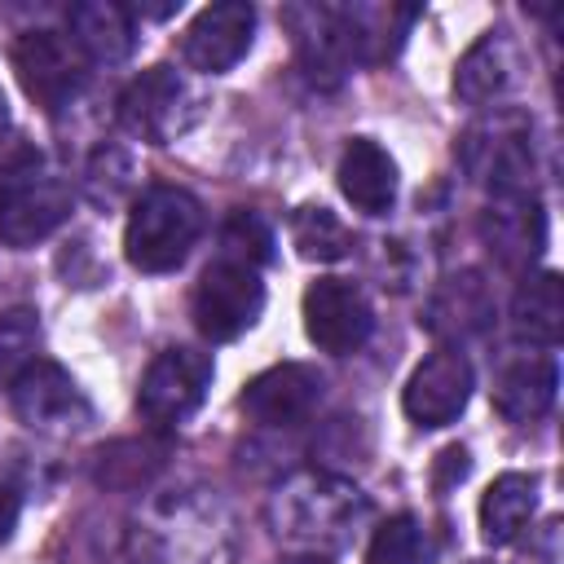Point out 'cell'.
<instances>
[{
    "mask_svg": "<svg viewBox=\"0 0 564 564\" xmlns=\"http://www.w3.org/2000/svg\"><path fill=\"white\" fill-rule=\"evenodd\" d=\"M128 564H234L238 524L212 489L150 498L128 524Z\"/></svg>",
    "mask_w": 564,
    "mask_h": 564,
    "instance_id": "1",
    "label": "cell"
},
{
    "mask_svg": "<svg viewBox=\"0 0 564 564\" xmlns=\"http://www.w3.org/2000/svg\"><path fill=\"white\" fill-rule=\"evenodd\" d=\"M366 520H370V498L352 480L322 471V467H304L269 494L273 533L313 555L348 546Z\"/></svg>",
    "mask_w": 564,
    "mask_h": 564,
    "instance_id": "2",
    "label": "cell"
},
{
    "mask_svg": "<svg viewBox=\"0 0 564 564\" xmlns=\"http://www.w3.org/2000/svg\"><path fill=\"white\" fill-rule=\"evenodd\" d=\"M203 238V203L181 185H150L128 216L123 256L141 273H172Z\"/></svg>",
    "mask_w": 564,
    "mask_h": 564,
    "instance_id": "3",
    "label": "cell"
},
{
    "mask_svg": "<svg viewBox=\"0 0 564 564\" xmlns=\"http://www.w3.org/2000/svg\"><path fill=\"white\" fill-rule=\"evenodd\" d=\"M13 70L44 115H62L88 88V57L62 31H22L13 40Z\"/></svg>",
    "mask_w": 564,
    "mask_h": 564,
    "instance_id": "4",
    "label": "cell"
},
{
    "mask_svg": "<svg viewBox=\"0 0 564 564\" xmlns=\"http://www.w3.org/2000/svg\"><path fill=\"white\" fill-rule=\"evenodd\" d=\"M189 313H194V326L203 339L212 344H229L238 339L242 330H251L264 313V282H260V269L251 264H238V260H212L194 286V300H189Z\"/></svg>",
    "mask_w": 564,
    "mask_h": 564,
    "instance_id": "5",
    "label": "cell"
},
{
    "mask_svg": "<svg viewBox=\"0 0 564 564\" xmlns=\"http://www.w3.org/2000/svg\"><path fill=\"white\" fill-rule=\"evenodd\" d=\"M119 123L150 145H167L198 123V97L176 66H150L119 93Z\"/></svg>",
    "mask_w": 564,
    "mask_h": 564,
    "instance_id": "6",
    "label": "cell"
},
{
    "mask_svg": "<svg viewBox=\"0 0 564 564\" xmlns=\"http://www.w3.org/2000/svg\"><path fill=\"white\" fill-rule=\"evenodd\" d=\"M207 388H212V357L198 352V348H163L145 375H141V388H137V410L150 427L167 432V427H181L198 414V405L207 401Z\"/></svg>",
    "mask_w": 564,
    "mask_h": 564,
    "instance_id": "7",
    "label": "cell"
},
{
    "mask_svg": "<svg viewBox=\"0 0 564 564\" xmlns=\"http://www.w3.org/2000/svg\"><path fill=\"white\" fill-rule=\"evenodd\" d=\"M70 207H75L70 185L44 172V163H35L0 189V242L26 251L48 234H57L70 220Z\"/></svg>",
    "mask_w": 564,
    "mask_h": 564,
    "instance_id": "8",
    "label": "cell"
},
{
    "mask_svg": "<svg viewBox=\"0 0 564 564\" xmlns=\"http://www.w3.org/2000/svg\"><path fill=\"white\" fill-rule=\"evenodd\" d=\"M463 163L494 198H533V145L520 119L502 115L485 128H471L463 141Z\"/></svg>",
    "mask_w": 564,
    "mask_h": 564,
    "instance_id": "9",
    "label": "cell"
},
{
    "mask_svg": "<svg viewBox=\"0 0 564 564\" xmlns=\"http://www.w3.org/2000/svg\"><path fill=\"white\" fill-rule=\"evenodd\" d=\"M300 313H304V335L330 357L357 352L375 330V308H370L366 291L357 282H348V278L308 282Z\"/></svg>",
    "mask_w": 564,
    "mask_h": 564,
    "instance_id": "10",
    "label": "cell"
},
{
    "mask_svg": "<svg viewBox=\"0 0 564 564\" xmlns=\"http://www.w3.org/2000/svg\"><path fill=\"white\" fill-rule=\"evenodd\" d=\"M286 22L295 31L300 66L313 84H339L352 66H361L348 4H295L286 9Z\"/></svg>",
    "mask_w": 564,
    "mask_h": 564,
    "instance_id": "11",
    "label": "cell"
},
{
    "mask_svg": "<svg viewBox=\"0 0 564 564\" xmlns=\"http://www.w3.org/2000/svg\"><path fill=\"white\" fill-rule=\"evenodd\" d=\"M9 401H13L18 423H26L31 432H75L93 419L88 397L79 392L70 370H62L48 357L22 370V379L9 388Z\"/></svg>",
    "mask_w": 564,
    "mask_h": 564,
    "instance_id": "12",
    "label": "cell"
},
{
    "mask_svg": "<svg viewBox=\"0 0 564 564\" xmlns=\"http://www.w3.org/2000/svg\"><path fill=\"white\" fill-rule=\"evenodd\" d=\"M471 383H476L471 379V361L458 348H436L405 379L401 405H405L410 423H419V427H445V423H454L467 410Z\"/></svg>",
    "mask_w": 564,
    "mask_h": 564,
    "instance_id": "13",
    "label": "cell"
},
{
    "mask_svg": "<svg viewBox=\"0 0 564 564\" xmlns=\"http://www.w3.org/2000/svg\"><path fill=\"white\" fill-rule=\"evenodd\" d=\"M251 35H256V9L242 0H220V4H207L185 26L181 57L198 75H225L247 57Z\"/></svg>",
    "mask_w": 564,
    "mask_h": 564,
    "instance_id": "14",
    "label": "cell"
},
{
    "mask_svg": "<svg viewBox=\"0 0 564 564\" xmlns=\"http://www.w3.org/2000/svg\"><path fill=\"white\" fill-rule=\"evenodd\" d=\"M322 392H326V379L317 366L282 361V366L260 370L242 388V410L264 427H295L317 410Z\"/></svg>",
    "mask_w": 564,
    "mask_h": 564,
    "instance_id": "15",
    "label": "cell"
},
{
    "mask_svg": "<svg viewBox=\"0 0 564 564\" xmlns=\"http://www.w3.org/2000/svg\"><path fill=\"white\" fill-rule=\"evenodd\" d=\"M66 35L88 66H119L137 48V13L119 0H79L66 13Z\"/></svg>",
    "mask_w": 564,
    "mask_h": 564,
    "instance_id": "16",
    "label": "cell"
},
{
    "mask_svg": "<svg viewBox=\"0 0 564 564\" xmlns=\"http://www.w3.org/2000/svg\"><path fill=\"white\" fill-rule=\"evenodd\" d=\"M560 388V366L551 352H524L507 361L494 379V410L507 423H533L555 405Z\"/></svg>",
    "mask_w": 564,
    "mask_h": 564,
    "instance_id": "17",
    "label": "cell"
},
{
    "mask_svg": "<svg viewBox=\"0 0 564 564\" xmlns=\"http://www.w3.org/2000/svg\"><path fill=\"white\" fill-rule=\"evenodd\" d=\"M335 176H339L344 198L357 212H366V216L392 212V203H397V163L379 141L352 137L344 145V154H339V172Z\"/></svg>",
    "mask_w": 564,
    "mask_h": 564,
    "instance_id": "18",
    "label": "cell"
},
{
    "mask_svg": "<svg viewBox=\"0 0 564 564\" xmlns=\"http://www.w3.org/2000/svg\"><path fill=\"white\" fill-rule=\"evenodd\" d=\"M480 234L502 264L524 269L546 247V212L538 198H494V207L480 220Z\"/></svg>",
    "mask_w": 564,
    "mask_h": 564,
    "instance_id": "19",
    "label": "cell"
},
{
    "mask_svg": "<svg viewBox=\"0 0 564 564\" xmlns=\"http://www.w3.org/2000/svg\"><path fill=\"white\" fill-rule=\"evenodd\" d=\"M494 322V295L480 273H454L441 282V291L427 304V330L441 339H471L485 335Z\"/></svg>",
    "mask_w": 564,
    "mask_h": 564,
    "instance_id": "20",
    "label": "cell"
},
{
    "mask_svg": "<svg viewBox=\"0 0 564 564\" xmlns=\"http://www.w3.org/2000/svg\"><path fill=\"white\" fill-rule=\"evenodd\" d=\"M516 66H520V53H516L511 35L507 31H489L463 53V62L454 70V93L463 101H471V106H485V101H494V97H502L511 88Z\"/></svg>",
    "mask_w": 564,
    "mask_h": 564,
    "instance_id": "21",
    "label": "cell"
},
{
    "mask_svg": "<svg viewBox=\"0 0 564 564\" xmlns=\"http://www.w3.org/2000/svg\"><path fill=\"white\" fill-rule=\"evenodd\" d=\"M511 330L529 339L533 348H555L564 335V282L560 273H524V282L511 295Z\"/></svg>",
    "mask_w": 564,
    "mask_h": 564,
    "instance_id": "22",
    "label": "cell"
},
{
    "mask_svg": "<svg viewBox=\"0 0 564 564\" xmlns=\"http://www.w3.org/2000/svg\"><path fill=\"white\" fill-rule=\"evenodd\" d=\"M533 511H538V476L502 471L480 498V538L489 546H507L529 529Z\"/></svg>",
    "mask_w": 564,
    "mask_h": 564,
    "instance_id": "23",
    "label": "cell"
},
{
    "mask_svg": "<svg viewBox=\"0 0 564 564\" xmlns=\"http://www.w3.org/2000/svg\"><path fill=\"white\" fill-rule=\"evenodd\" d=\"M40 313L35 308H4L0 313V392H9L26 366L40 361Z\"/></svg>",
    "mask_w": 564,
    "mask_h": 564,
    "instance_id": "24",
    "label": "cell"
},
{
    "mask_svg": "<svg viewBox=\"0 0 564 564\" xmlns=\"http://www.w3.org/2000/svg\"><path fill=\"white\" fill-rule=\"evenodd\" d=\"M291 242L304 260H339L348 256V229L330 207H300L291 216Z\"/></svg>",
    "mask_w": 564,
    "mask_h": 564,
    "instance_id": "25",
    "label": "cell"
},
{
    "mask_svg": "<svg viewBox=\"0 0 564 564\" xmlns=\"http://www.w3.org/2000/svg\"><path fill=\"white\" fill-rule=\"evenodd\" d=\"M366 564H427V538L414 516H392L375 529Z\"/></svg>",
    "mask_w": 564,
    "mask_h": 564,
    "instance_id": "26",
    "label": "cell"
},
{
    "mask_svg": "<svg viewBox=\"0 0 564 564\" xmlns=\"http://www.w3.org/2000/svg\"><path fill=\"white\" fill-rule=\"evenodd\" d=\"M220 260H238V264H269L273 260V229L256 216V212H234L220 225Z\"/></svg>",
    "mask_w": 564,
    "mask_h": 564,
    "instance_id": "27",
    "label": "cell"
},
{
    "mask_svg": "<svg viewBox=\"0 0 564 564\" xmlns=\"http://www.w3.org/2000/svg\"><path fill=\"white\" fill-rule=\"evenodd\" d=\"M119 449H123L128 458H119L115 445L101 449V471H97L101 485H123V489H132V485H141V480L163 463V454H167L163 445H150V441H119Z\"/></svg>",
    "mask_w": 564,
    "mask_h": 564,
    "instance_id": "28",
    "label": "cell"
},
{
    "mask_svg": "<svg viewBox=\"0 0 564 564\" xmlns=\"http://www.w3.org/2000/svg\"><path fill=\"white\" fill-rule=\"evenodd\" d=\"M35 163H40V150L35 145H26L22 137H0V189L13 176H22L26 167H35Z\"/></svg>",
    "mask_w": 564,
    "mask_h": 564,
    "instance_id": "29",
    "label": "cell"
},
{
    "mask_svg": "<svg viewBox=\"0 0 564 564\" xmlns=\"http://www.w3.org/2000/svg\"><path fill=\"white\" fill-rule=\"evenodd\" d=\"M18 511H22V502H18V494L9 489V485H0V542L18 529Z\"/></svg>",
    "mask_w": 564,
    "mask_h": 564,
    "instance_id": "30",
    "label": "cell"
},
{
    "mask_svg": "<svg viewBox=\"0 0 564 564\" xmlns=\"http://www.w3.org/2000/svg\"><path fill=\"white\" fill-rule=\"evenodd\" d=\"M282 564H330L326 555H295V560H282Z\"/></svg>",
    "mask_w": 564,
    "mask_h": 564,
    "instance_id": "31",
    "label": "cell"
},
{
    "mask_svg": "<svg viewBox=\"0 0 564 564\" xmlns=\"http://www.w3.org/2000/svg\"><path fill=\"white\" fill-rule=\"evenodd\" d=\"M4 123H9V106H4V88H0V132H4Z\"/></svg>",
    "mask_w": 564,
    "mask_h": 564,
    "instance_id": "32",
    "label": "cell"
},
{
    "mask_svg": "<svg viewBox=\"0 0 564 564\" xmlns=\"http://www.w3.org/2000/svg\"><path fill=\"white\" fill-rule=\"evenodd\" d=\"M467 564H485V560H467Z\"/></svg>",
    "mask_w": 564,
    "mask_h": 564,
    "instance_id": "33",
    "label": "cell"
}]
</instances>
